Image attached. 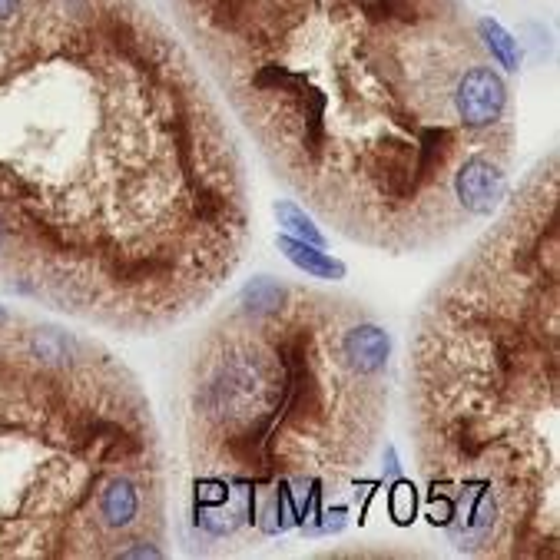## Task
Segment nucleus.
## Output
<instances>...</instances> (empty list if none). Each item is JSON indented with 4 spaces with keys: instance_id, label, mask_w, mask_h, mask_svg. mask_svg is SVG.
<instances>
[{
    "instance_id": "obj_5",
    "label": "nucleus",
    "mask_w": 560,
    "mask_h": 560,
    "mask_svg": "<svg viewBox=\"0 0 560 560\" xmlns=\"http://www.w3.org/2000/svg\"><path fill=\"white\" fill-rule=\"evenodd\" d=\"M17 10V0H0V20H7Z\"/></svg>"
},
{
    "instance_id": "obj_7",
    "label": "nucleus",
    "mask_w": 560,
    "mask_h": 560,
    "mask_svg": "<svg viewBox=\"0 0 560 560\" xmlns=\"http://www.w3.org/2000/svg\"><path fill=\"white\" fill-rule=\"evenodd\" d=\"M0 242H4V223H0Z\"/></svg>"
},
{
    "instance_id": "obj_6",
    "label": "nucleus",
    "mask_w": 560,
    "mask_h": 560,
    "mask_svg": "<svg viewBox=\"0 0 560 560\" xmlns=\"http://www.w3.org/2000/svg\"><path fill=\"white\" fill-rule=\"evenodd\" d=\"M4 322H7V309L0 305V325H4Z\"/></svg>"
},
{
    "instance_id": "obj_1",
    "label": "nucleus",
    "mask_w": 560,
    "mask_h": 560,
    "mask_svg": "<svg viewBox=\"0 0 560 560\" xmlns=\"http://www.w3.org/2000/svg\"><path fill=\"white\" fill-rule=\"evenodd\" d=\"M279 249L285 252V259L292 262V266H299L305 276H315V279H345V262L332 259L329 252H322L319 246H312V242H302L295 236H279Z\"/></svg>"
},
{
    "instance_id": "obj_2",
    "label": "nucleus",
    "mask_w": 560,
    "mask_h": 560,
    "mask_svg": "<svg viewBox=\"0 0 560 560\" xmlns=\"http://www.w3.org/2000/svg\"><path fill=\"white\" fill-rule=\"evenodd\" d=\"M136 514H140V491H136V484L126 478L110 481L100 494L103 524L120 531V527H130L136 521Z\"/></svg>"
},
{
    "instance_id": "obj_4",
    "label": "nucleus",
    "mask_w": 560,
    "mask_h": 560,
    "mask_svg": "<svg viewBox=\"0 0 560 560\" xmlns=\"http://www.w3.org/2000/svg\"><path fill=\"white\" fill-rule=\"evenodd\" d=\"M276 216H279V223L289 229V232H295V239H302V242H312V246H322L325 242V236L319 229H315L309 219H305V213L295 203H279L276 206Z\"/></svg>"
},
{
    "instance_id": "obj_3",
    "label": "nucleus",
    "mask_w": 560,
    "mask_h": 560,
    "mask_svg": "<svg viewBox=\"0 0 560 560\" xmlns=\"http://www.w3.org/2000/svg\"><path fill=\"white\" fill-rule=\"evenodd\" d=\"M478 30H481L484 44H488V50H491V57L498 60L504 70H517V63H521V54H517V40L507 34L498 20L484 17L481 24H478Z\"/></svg>"
}]
</instances>
